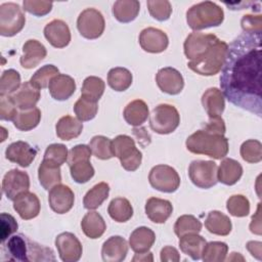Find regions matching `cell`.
<instances>
[{"label":"cell","mask_w":262,"mask_h":262,"mask_svg":"<svg viewBox=\"0 0 262 262\" xmlns=\"http://www.w3.org/2000/svg\"><path fill=\"white\" fill-rule=\"evenodd\" d=\"M217 169L218 167L213 161L195 160L189 164L188 176L195 186L208 189L218 182Z\"/></svg>","instance_id":"9"},{"label":"cell","mask_w":262,"mask_h":262,"mask_svg":"<svg viewBox=\"0 0 262 262\" xmlns=\"http://www.w3.org/2000/svg\"><path fill=\"white\" fill-rule=\"evenodd\" d=\"M242 29L248 34H261V15L246 14L241 20Z\"/></svg>","instance_id":"55"},{"label":"cell","mask_w":262,"mask_h":262,"mask_svg":"<svg viewBox=\"0 0 262 262\" xmlns=\"http://www.w3.org/2000/svg\"><path fill=\"white\" fill-rule=\"evenodd\" d=\"M228 252V246L223 242L207 243L203 253L202 259L205 262H222L225 260Z\"/></svg>","instance_id":"42"},{"label":"cell","mask_w":262,"mask_h":262,"mask_svg":"<svg viewBox=\"0 0 262 262\" xmlns=\"http://www.w3.org/2000/svg\"><path fill=\"white\" fill-rule=\"evenodd\" d=\"M74 202L75 194L68 185L59 183L49 189L48 203L53 212L66 214L73 208Z\"/></svg>","instance_id":"14"},{"label":"cell","mask_w":262,"mask_h":262,"mask_svg":"<svg viewBox=\"0 0 262 262\" xmlns=\"http://www.w3.org/2000/svg\"><path fill=\"white\" fill-rule=\"evenodd\" d=\"M59 74L58 69L53 64H45L41 67L31 77L30 82L38 89H43L49 86L50 81Z\"/></svg>","instance_id":"45"},{"label":"cell","mask_w":262,"mask_h":262,"mask_svg":"<svg viewBox=\"0 0 262 262\" xmlns=\"http://www.w3.org/2000/svg\"><path fill=\"white\" fill-rule=\"evenodd\" d=\"M207 242L198 233H188L179 237V248L192 260L202 259V253Z\"/></svg>","instance_id":"33"},{"label":"cell","mask_w":262,"mask_h":262,"mask_svg":"<svg viewBox=\"0 0 262 262\" xmlns=\"http://www.w3.org/2000/svg\"><path fill=\"white\" fill-rule=\"evenodd\" d=\"M141 48L149 53H160L167 49L169 39L165 32L157 28H145L139 34Z\"/></svg>","instance_id":"15"},{"label":"cell","mask_w":262,"mask_h":262,"mask_svg":"<svg viewBox=\"0 0 262 262\" xmlns=\"http://www.w3.org/2000/svg\"><path fill=\"white\" fill-rule=\"evenodd\" d=\"M68 148L66 145L61 143H52L47 146L45 154H44V159L52 161L59 166L66 163L68 161Z\"/></svg>","instance_id":"50"},{"label":"cell","mask_w":262,"mask_h":262,"mask_svg":"<svg viewBox=\"0 0 262 262\" xmlns=\"http://www.w3.org/2000/svg\"><path fill=\"white\" fill-rule=\"evenodd\" d=\"M156 82L161 91L170 95L179 94L184 87L182 75L176 69L171 67L159 70L156 75Z\"/></svg>","instance_id":"16"},{"label":"cell","mask_w":262,"mask_h":262,"mask_svg":"<svg viewBox=\"0 0 262 262\" xmlns=\"http://www.w3.org/2000/svg\"><path fill=\"white\" fill-rule=\"evenodd\" d=\"M89 147L93 156L99 160H108L114 156L112 140L102 135H96L92 137L89 142Z\"/></svg>","instance_id":"41"},{"label":"cell","mask_w":262,"mask_h":262,"mask_svg":"<svg viewBox=\"0 0 262 262\" xmlns=\"http://www.w3.org/2000/svg\"><path fill=\"white\" fill-rule=\"evenodd\" d=\"M82 121H80L78 118H74L69 115L61 117L55 125L56 135L61 140L74 139L82 133Z\"/></svg>","instance_id":"31"},{"label":"cell","mask_w":262,"mask_h":262,"mask_svg":"<svg viewBox=\"0 0 262 262\" xmlns=\"http://www.w3.org/2000/svg\"><path fill=\"white\" fill-rule=\"evenodd\" d=\"M220 89L212 87L207 89L202 96V104L207 112L209 118L221 117L224 107L225 99Z\"/></svg>","instance_id":"26"},{"label":"cell","mask_w":262,"mask_h":262,"mask_svg":"<svg viewBox=\"0 0 262 262\" xmlns=\"http://www.w3.org/2000/svg\"><path fill=\"white\" fill-rule=\"evenodd\" d=\"M185 145L192 154L205 155L215 160L225 158L229 148L228 139L224 135L212 134L203 129L189 135Z\"/></svg>","instance_id":"2"},{"label":"cell","mask_w":262,"mask_h":262,"mask_svg":"<svg viewBox=\"0 0 262 262\" xmlns=\"http://www.w3.org/2000/svg\"><path fill=\"white\" fill-rule=\"evenodd\" d=\"M41 120V111L38 107L20 110L13 119V125L20 131H30L38 126Z\"/></svg>","instance_id":"36"},{"label":"cell","mask_w":262,"mask_h":262,"mask_svg":"<svg viewBox=\"0 0 262 262\" xmlns=\"http://www.w3.org/2000/svg\"><path fill=\"white\" fill-rule=\"evenodd\" d=\"M24 9L29 13L36 16H44L48 14L52 9V2L38 1V0H25L23 2Z\"/></svg>","instance_id":"51"},{"label":"cell","mask_w":262,"mask_h":262,"mask_svg":"<svg viewBox=\"0 0 262 262\" xmlns=\"http://www.w3.org/2000/svg\"><path fill=\"white\" fill-rule=\"evenodd\" d=\"M38 178L43 188L49 190L61 182L60 166L52 161L43 159L38 168Z\"/></svg>","instance_id":"25"},{"label":"cell","mask_w":262,"mask_h":262,"mask_svg":"<svg viewBox=\"0 0 262 262\" xmlns=\"http://www.w3.org/2000/svg\"><path fill=\"white\" fill-rule=\"evenodd\" d=\"M180 123V115L177 108L171 104L157 105L149 117V126L159 134H169L176 130Z\"/></svg>","instance_id":"6"},{"label":"cell","mask_w":262,"mask_h":262,"mask_svg":"<svg viewBox=\"0 0 262 262\" xmlns=\"http://www.w3.org/2000/svg\"><path fill=\"white\" fill-rule=\"evenodd\" d=\"M156 241L155 232L145 226L137 227L129 237V246L135 253L148 252Z\"/></svg>","instance_id":"27"},{"label":"cell","mask_w":262,"mask_h":262,"mask_svg":"<svg viewBox=\"0 0 262 262\" xmlns=\"http://www.w3.org/2000/svg\"><path fill=\"white\" fill-rule=\"evenodd\" d=\"M224 19L223 9L212 1H204L192 5L186 11V21L190 29L200 30L218 27Z\"/></svg>","instance_id":"4"},{"label":"cell","mask_w":262,"mask_h":262,"mask_svg":"<svg viewBox=\"0 0 262 262\" xmlns=\"http://www.w3.org/2000/svg\"><path fill=\"white\" fill-rule=\"evenodd\" d=\"M207 230L216 235H228L232 229L231 220L220 211H211L208 213L205 220Z\"/></svg>","instance_id":"30"},{"label":"cell","mask_w":262,"mask_h":262,"mask_svg":"<svg viewBox=\"0 0 262 262\" xmlns=\"http://www.w3.org/2000/svg\"><path fill=\"white\" fill-rule=\"evenodd\" d=\"M160 258L162 262H178L180 260V255L174 247L166 246L161 250Z\"/></svg>","instance_id":"57"},{"label":"cell","mask_w":262,"mask_h":262,"mask_svg":"<svg viewBox=\"0 0 262 262\" xmlns=\"http://www.w3.org/2000/svg\"><path fill=\"white\" fill-rule=\"evenodd\" d=\"M97 111V101L84 96H81L74 104V112L77 118L82 122L92 120L96 116Z\"/></svg>","instance_id":"43"},{"label":"cell","mask_w":262,"mask_h":262,"mask_svg":"<svg viewBox=\"0 0 262 262\" xmlns=\"http://www.w3.org/2000/svg\"><path fill=\"white\" fill-rule=\"evenodd\" d=\"M46 40L55 48H63L71 41V31L67 23L61 19H53L44 28Z\"/></svg>","instance_id":"18"},{"label":"cell","mask_w":262,"mask_h":262,"mask_svg":"<svg viewBox=\"0 0 262 262\" xmlns=\"http://www.w3.org/2000/svg\"><path fill=\"white\" fill-rule=\"evenodd\" d=\"M133 133H134V135L136 136V138H137L139 144H141L142 146H145V145H147V144L150 143V136H149V134L145 131V128H143V127L138 128V129L134 128V129H133Z\"/></svg>","instance_id":"59"},{"label":"cell","mask_w":262,"mask_h":262,"mask_svg":"<svg viewBox=\"0 0 262 262\" xmlns=\"http://www.w3.org/2000/svg\"><path fill=\"white\" fill-rule=\"evenodd\" d=\"M49 93L55 100H67L69 99L76 90L75 80L66 74H58L49 83Z\"/></svg>","instance_id":"22"},{"label":"cell","mask_w":262,"mask_h":262,"mask_svg":"<svg viewBox=\"0 0 262 262\" xmlns=\"http://www.w3.org/2000/svg\"><path fill=\"white\" fill-rule=\"evenodd\" d=\"M261 247H262L261 242H254V241L248 242L246 245V248L251 253V255L258 260L262 259L261 258Z\"/></svg>","instance_id":"60"},{"label":"cell","mask_w":262,"mask_h":262,"mask_svg":"<svg viewBox=\"0 0 262 262\" xmlns=\"http://www.w3.org/2000/svg\"><path fill=\"white\" fill-rule=\"evenodd\" d=\"M18 224L13 216L7 213H2L0 216V238L1 243L4 242L17 230Z\"/></svg>","instance_id":"52"},{"label":"cell","mask_w":262,"mask_h":262,"mask_svg":"<svg viewBox=\"0 0 262 262\" xmlns=\"http://www.w3.org/2000/svg\"><path fill=\"white\" fill-rule=\"evenodd\" d=\"M218 37L214 34H205L201 32L190 33L183 44L184 54L187 59L193 60L201 56L209 47H211Z\"/></svg>","instance_id":"12"},{"label":"cell","mask_w":262,"mask_h":262,"mask_svg":"<svg viewBox=\"0 0 262 262\" xmlns=\"http://www.w3.org/2000/svg\"><path fill=\"white\" fill-rule=\"evenodd\" d=\"M36 156L37 150L28 142L20 140L12 142L5 150V158L23 168L29 167L35 160Z\"/></svg>","instance_id":"17"},{"label":"cell","mask_w":262,"mask_h":262,"mask_svg":"<svg viewBox=\"0 0 262 262\" xmlns=\"http://www.w3.org/2000/svg\"><path fill=\"white\" fill-rule=\"evenodd\" d=\"M239 154L243 160L248 163H259L262 161V144L256 139L246 140L241 145Z\"/></svg>","instance_id":"46"},{"label":"cell","mask_w":262,"mask_h":262,"mask_svg":"<svg viewBox=\"0 0 262 262\" xmlns=\"http://www.w3.org/2000/svg\"><path fill=\"white\" fill-rule=\"evenodd\" d=\"M30 188L29 175L18 169L8 171L2 180V191L7 199L13 201L21 192L28 191Z\"/></svg>","instance_id":"13"},{"label":"cell","mask_w":262,"mask_h":262,"mask_svg":"<svg viewBox=\"0 0 262 262\" xmlns=\"http://www.w3.org/2000/svg\"><path fill=\"white\" fill-rule=\"evenodd\" d=\"M132 74L129 70L121 67L113 68L107 74V84L115 91L122 92L127 90L132 84Z\"/></svg>","instance_id":"35"},{"label":"cell","mask_w":262,"mask_h":262,"mask_svg":"<svg viewBox=\"0 0 262 262\" xmlns=\"http://www.w3.org/2000/svg\"><path fill=\"white\" fill-rule=\"evenodd\" d=\"M220 87L229 102L261 117V34L243 33L230 43Z\"/></svg>","instance_id":"1"},{"label":"cell","mask_w":262,"mask_h":262,"mask_svg":"<svg viewBox=\"0 0 262 262\" xmlns=\"http://www.w3.org/2000/svg\"><path fill=\"white\" fill-rule=\"evenodd\" d=\"M173 212L170 201L159 198H149L145 203V214L155 223L162 224L167 221Z\"/></svg>","instance_id":"23"},{"label":"cell","mask_w":262,"mask_h":262,"mask_svg":"<svg viewBox=\"0 0 262 262\" xmlns=\"http://www.w3.org/2000/svg\"><path fill=\"white\" fill-rule=\"evenodd\" d=\"M81 228L87 237L95 239L104 233L106 224L99 213L89 211L81 221Z\"/></svg>","instance_id":"32"},{"label":"cell","mask_w":262,"mask_h":262,"mask_svg":"<svg viewBox=\"0 0 262 262\" xmlns=\"http://www.w3.org/2000/svg\"><path fill=\"white\" fill-rule=\"evenodd\" d=\"M250 230L252 233L257 235H261L262 227H261V203L258 204L256 213L252 216V221L250 223Z\"/></svg>","instance_id":"58"},{"label":"cell","mask_w":262,"mask_h":262,"mask_svg":"<svg viewBox=\"0 0 262 262\" xmlns=\"http://www.w3.org/2000/svg\"><path fill=\"white\" fill-rule=\"evenodd\" d=\"M113 152L117 157L121 166L130 172L137 170L142 161V154L136 147L135 141L128 135L121 134L112 140Z\"/></svg>","instance_id":"5"},{"label":"cell","mask_w":262,"mask_h":262,"mask_svg":"<svg viewBox=\"0 0 262 262\" xmlns=\"http://www.w3.org/2000/svg\"><path fill=\"white\" fill-rule=\"evenodd\" d=\"M108 193L110 185L106 182H99L86 192L83 205L88 210H95L108 198Z\"/></svg>","instance_id":"37"},{"label":"cell","mask_w":262,"mask_h":262,"mask_svg":"<svg viewBox=\"0 0 262 262\" xmlns=\"http://www.w3.org/2000/svg\"><path fill=\"white\" fill-rule=\"evenodd\" d=\"M202 222L192 215L180 216L174 224V232L178 237L188 233H199L202 230Z\"/></svg>","instance_id":"39"},{"label":"cell","mask_w":262,"mask_h":262,"mask_svg":"<svg viewBox=\"0 0 262 262\" xmlns=\"http://www.w3.org/2000/svg\"><path fill=\"white\" fill-rule=\"evenodd\" d=\"M203 130L207 131L209 133H212V134L224 135L225 131H226L224 120L221 117L209 118V121L204 125Z\"/></svg>","instance_id":"56"},{"label":"cell","mask_w":262,"mask_h":262,"mask_svg":"<svg viewBox=\"0 0 262 262\" xmlns=\"http://www.w3.org/2000/svg\"><path fill=\"white\" fill-rule=\"evenodd\" d=\"M71 176L77 183H86L94 175V168L89 160L76 162L70 166Z\"/></svg>","instance_id":"47"},{"label":"cell","mask_w":262,"mask_h":262,"mask_svg":"<svg viewBox=\"0 0 262 262\" xmlns=\"http://www.w3.org/2000/svg\"><path fill=\"white\" fill-rule=\"evenodd\" d=\"M149 14L157 20H167L172 13V5L167 0H148L146 2Z\"/></svg>","instance_id":"49"},{"label":"cell","mask_w":262,"mask_h":262,"mask_svg":"<svg viewBox=\"0 0 262 262\" xmlns=\"http://www.w3.org/2000/svg\"><path fill=\"white\" fill-rule=\"evenodd\" d=\"M16 106L20 110H29L36 106L41 94L40 89L36 88L30 81L24 82L18 90L11 95Z\"/></svg>","instance_id":"24"},{"label":"cell","mask_w":262,"mask_h":262,"mask_svg":"<svg viewBox=\"0 0 262 262\" xmlns=\"http://www.w3.org/2000/svg\"><path fill=\"white\" fill-rule=\"evenodd\" d=\"M91 149L89 147V145L86 144H78L74 147H72L69 150V155H68V164L69 166H71L72 164L79 162V161H83V160H90L91 157Z\"/></svg>","instance_id":"54"},{"label":"cell","mask_w":262,"mask_h":262,"mask_svg":"<svg viewBox=\"0 0 262 262\" xmlns=\"http://www.w3.org/2000/svg\"><path fill=\"white\" fill-rule=\"evenodd\" d=\"M20 87V75L13 69L6 70L0 78V96L10 95Z\"/></svg>","instance_id":"44"},{"label":"cell","mask_w":262,"mask_h":262,"mask_svg":"<svg viewBox=\"0 0 262 262\" xmlns=\"http://www.w3.org/2000/svg\"><path fill=\"white\" fill-rule=\"evenodd\" d=\"M16 104L10 95L1 96L0 99V118L2 121H13L17 111Z\"/></svg>","instance_id":"53"},{"label":"cell","mask_w":262,"mask_h":262,"mask_svg":"<svg viewBox=\"0 0 262 262\" xmlns=\"http://www.w3.org/2000/svg\"><path fill=\"white\" fill-rule=\"evenodd\" d=\"M140 3L137 0H118L113 5V14L120 23H130L139 13Z\"/></svg>","instance_id":"34"},{"label":"cell","mask_w":262,"mask_h":262,"mask_svg":"<svg viewBox=\"0 0 262 262\" xmlns=\"http://www.w3.org/2000/svg\"><path fill=\"white\" fill-rule=\"evenodd\" d=\"M227 50L228 44L218 38L217 41L201 56L193 60H189L187 67L201 76H214L221 71Z\"/></svg>","instance_id":"3"},{"label":"cell","mask_w":262,"mask_h":262,"mask_svg":"<svg viewBox=\"0 0 262 262\" xmlns=\"http://www.w3.org/2000/svg\"><path fill=\"white\" fill-rule=\"evenodd\" d=\"M128 243L120 236L114 235L107 238L101 248V257L104 262H121L128 254Z\"/></svg>","instance_id":"20"},{"label":"cell","mask_w":262,"mask_h":262,"mask_svg":"<svg viewBox=\"0 0 262 262\" xmlns=\"http://www.w3.org/2000/svg\"><path fill=\"white\" fill-rule=\"evenodd\" d=\"M40 201L38 196L28 191L21 192L13 200V209L24 220H30L37 217L40 213Z\"/></svg>","instance_id":"19"},{"label":"cell","mask_w":262,"mask_h":262,"mask_svg":"<svg viewBox=\"0 0 262 262\" xmlns=\"http://www.w3.org/2000/svg\"><path fill=\"white\" fill-rule=\"evenodd\" d=\"M107 213L116 222H126L133 216V208L125 198H115L111 201Z\"/></svg>","instance_id":"38"},{"label":"cell","mask_w":262,"mask_h":262,"mask_svg":"<svg viewBox=\"0 0 262 262\" xmlns=\"http://www.w3.org/2000/svg\"><path fill=\"white\" fill-rule=\"evenodd\" d=\"M55 247L59 258L63 262H77L82 256V245L78 237L72 232L59 233L55 237Z\"/></svg>","instance_id":"11"},{"label":"cell","mask_w":262,"mask_h":262,"mask_svg":"<svg viewBox=\"0 0 262 262\" xmlns=\"http://www.w3.org/2000/svg\"><path fill=\"white\" fill-rule=\"evenodd\" d=\"M148 115V106L145 101L141 99H135L129 102L123 112L125 121L133 127H139L142 125L147 120Z\"/></svg>","instance_id":"29"},{"label":"cell","mask_w":262,"mask_h":262,"mask_svg":"<svg viewBox=\"0 0 262 262\" xmlns=\"http://www.w3.org/2000/svg\"><path fill=\"white\" fill-rule=\"evenodd\" d=\"M26 24V16L20 6L13 2H5L0 5V34L4 37H12L19 33Z\"/></svg>","instance_id":"7"},{"label":"cell","mask_w":262,"mask_h":262,"mask_svg":"<svg viewBox=\"0 0 262 262\" xmlns=\"http://www.w3.org/2000/svg\"><path fill=\"white\" fill-rule=\"evenodd\" d=\"M104 88L105 84L102 79L95 76H89L83 82L81 96L98 101L104 92Z\"/></svg>","instance_id":"40"},{"label":"cell","mask_w":262,"mask_h":262,"mask_svg":"<svg viewBox=\"0 0 262 262\" xmlns=\"http://www.w3.org/2000/svg\"><path fill=\"white\" fill-rule=\"evenodd\" d=\"M226 209L234 217H246L250 213V202L243 194H233L227 200Z\"/></svg>","instance_id":"48"},{"label":"cell","mask_w":262,"mask_h":262,"mask_svg":"<svg viewBox=\"0 0 262 262\" xmlns=\"http://www.w3.org/2000/svg\"><path fill=\"white\" fill-rule=\"evenodd\" d=\"M152 253L150 252H145V253H136L135 256L132 258L133 262H147V261H152Z\"/></svg>","instance_id":"61"},{"label":"cell","mask_w":262,"mask_h":262,"mask_svg":"<svg viewBox=\"0 0 262 262\" xmlns=\"http://www.w3.org/2000/svg\"><path fill=\"white\" fill-rule=\"evenodd\" d=\"M47 55L45 46L35 39L28 40L23 45V55L20 56V64L25 69H33L37 67Z\"/></svg>","instance_id":"21"},{"label":"cell","mask_w":262,"mask_h":262,"mask_svg":"<svg viewBox=\"0 0 262 262\" xmlns=\"http://www.w3.org/2000/svg\"><path fill=\"white\" fill-rule=\"evenodd\" d=\"M148 181L155 189L171 193L178 189L180 185V176L171 166L157 165L149 171Z\"/></svg>","instance_id":"8"},{"label":"cell","mask_w":262,"mask_h":262,"mask_svg":"<svg viewBox=\"0 0 262 262\" xmlns=\"http://www.w3.org/2000/svg\"><path fill=\"white\" fill-rule=\"evenodd\" d=\"M77 28L82 37L93 40L102 35L105 21L100 11L95 8H86L77 18Z\"/></svg>","instance_id":"10"},{"label":"cell","mask_w":262,"mask_h":262,"mask_svg":"<svg viewBox=\"0 0 262 262\" xmlns=\"http://www.w3.org/2000/svg\"><path fill=\"white\" fill-rule=\"evenodd\" d=\"M243 175L242 165L233 160L226 158L222 160L219 168L217 169V180L225 185L235 184Z\"/></svg>","instance_id":"28"}]
</instances>
